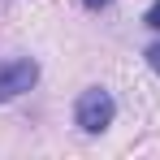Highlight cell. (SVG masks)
Masks as SVG:
<instances>
[{
	"label": "cell",
	"mask_w": 160,
	"mask_h": 160,
	"mask_svg": "<svg viewBox=\"0 0 160 160\" xmlns=\"http://www.w3.org/2000/svg\"><path fill=\"white\" fill-rule=\"evenodd\" d=\"M112 117H117V104H112V95H108L104 87H91V91H82L78 104H74V121H78L87 134H100L112 126Z\"/></svg>",
	"instance_id": "cell-1"
},
{
	"label": "cell",
	"mask_w": 160,
	"mask_h": 160,
	"mask_svg": "<svg viewBox=\"0 0 160 160\" xmlns=\"http://www.w3.org/2000/svg\"><path fill=\"white\" fill-rule=\"evenodd\" d=\"M39 82V65L26 56H13V61H0V100H13Z\"/></svg>",
	"instance_id": "cell-2"
},
{
	"label": "cell",
	"mask_w": 160,
	"mask_h": 160,
	"mask_svg": "<svg viewBox=\"0 0 160 160\" xmlns=\"http://www.w3.org/2000/svg\"><path fill=\"white\" fill-rule=\"evenodd\" d=\"M143 22H147V26H152V30H160V0H156V4H152V9H147V18H143Z\"/></svg>",
	"instance_id": "cell-3"
},
{
	"label": "cell",
	"mask_w": 160,
	"mask_h": 160,
	"mask_svg": "<svg viewBox=\"0 0 160 160\" xmlns=\"http://www.w3.org/2000/svg\"><path fill=\"white\" fill-rule=\"evenodd\" d=\"M143 56H147V65H152V69H156V74H160V43H152V48H147V52H143Z\"/></svg>",
	"instance_id": "cell-4"
},
{
	"label": "cell",
	"mask_w": 160,
	"mask_h": 160,
	"mask_svg": "<svg viewBox=\"0 0 160 160\" xmlns=\"http://www.w3.org/2000/svg\"><path fill=\"white\" fill-rule=\"evenodd\" d=\"M87 9H104V4H112V0H82Z\"/></svg>",
	"instance_id": "cell-5"
}]
</instances>
